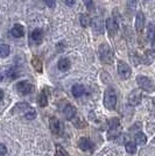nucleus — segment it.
Instances as JSON below:
<instances>
[{
	"instance_id": "nucleus-4",
	"label": "nucleus",
	"mask_w": 155,
	"mask_h": 156,
	"mask_svg": "<svg viewBox=\"0 0 155 156\" xmlns=\"http://www.w3.org/2000/svg\"><path fill=\"white\" fill-rule=\"evenodd\" d=\"M136 83L140 86V89L145 90L146 92H154L155 91V84L150 78L146 76H138L136 77Z\"/></svg>"
},
{
	"instance_id": "nucleus-20",
	"label": "nucleus",
	"mask_w": 155,
	"mask_h": 156,
	"mask_svg": "<svg viewBox=\"0 0 155 156\" xmlns=\"http://www.w3.org/2000/svg\"><path fill=\"white\" fill-rule=\"evenodd\" d=\"M79 23L82 27H89L92 23V19H90V16L86 14H81L79 15Z\"/></svg>"
},
{
	"instance_id": "nucleus-15",
	"label": "nucleus",
	"mask_w": 155,
	"mask_h": 156,
	"mask_svg": "<svg viewBox=\"0 0 155 156\" xmlns=\"http://www.w3.org/2000/svg\"><path fill=\"white\" fill-rule=\"evenodd\" d=\"M11 34H12V36L14 37H22L23 35H25V29H23V27L21 26V25H14L13 28L11 29Z\"/></svg>"
},
{
	"instance_id": "nucleus-30",
	"label": "nucleus",
	"mask_w": 155,
	"mask_h": 156,
	"mask_svg": "<svg viewBox=\"0 0 155 156\" xmlns=\"http://www.w3.org/2000/svg\"><path fill=\"white\" fill-rule=\"evenodd\" d=\"M45 2L49 8H55L56 7V0H45Z\"/></svg>"
},
{
	"instance_id": "nucleus-13",
	"label": "nucleus",
	"mask_w": 155,
	"mask_h": 156,
	"mask_svg": "<svg viewBox=\"0 0 155 156\" xmlns=\"http://www.w3.org/2000/svg\"><path fill=\"white\" fill-rule=\"evenodd\" d=\"M92 27L95 29V32L97 34H103L104 32V23H103V20L100 19L99 16H96L92 19Z\"/></svg>"
},
{
	"instance_id": "nucleus-33",
	"label": "nucleus",
	"mask_w": 155,
	"mask_h": 156,
	"mask_svg": "<svg viewBox=\"0 0 155 156\" xmlns=\"http://www.w3.org/2000/svg\"><path fill=\"white\" fill-rule=\"evenodd\" d=\"M153 106H154V108H155V98L153 99Z\"/></svg>"
},
{
	"instance_id": "nucleus-7",
	"label": "nucleus",
	"mask_w": 155,
	"mask_h": 156,
	"mask_svg": "<svg viewBox=\"0 0 155 156\" xmlns=\"http://www.w3.org/2000/svg\"><path fill=\"white\" fill-rule=\"evenodd\" d=\"M117 69H118V75L120 76V78H123V79H128V78L131 77L132 70H131V66H129L126 62L119 61Z\"/></svg>"
},
{
	"instance_id": "nucleus-23",
	"label": "nucleus",
	"mask_w": 155,
	"mask_h": 156,
	"mask_svg": "<svg viewBox=\"0 0 155 156\" xmlns=\"http://www.w3.org/2000/svg\"><path fill=\"white\" fill-rule=\"evenodd\" d=\"M119 126H120V121H119V119H117V118H112L109 120V133L111 132H114L117 128H119Z\"/></svg>"
},
{
	"instance_id": "nucleus-11",
	"label": "nucleus",
	"mask_w": 155,
	"mask_h": 156,
	"mask_svg": "<svg viewBox=\"0 0 155 156\" xmlns=\"http://www.w3.org/2000/svg\"><path fill=\"white\" fill-rule=\"evenodd\" d=\"M78 147L83 151H88V150L93 149V143L91 142V140H89L88 137H81L78 141Z\"/></svg>"
},
{
	"instance_id": "nucleus-29",
	"label": "nucleus",
	"mask_w": 155,
	"mask_h": 156,
	"mask_svg": "<svg viewBox=\"0 0 155 156\" xmlns=\"http://www.w3.org/2000/svg\"><path fill=\"white\" fill-rule=\"evenodd\" d=\"M83 2H84V5L89 11L93 9V0H83Z\"/></svg>"
},
{
	"instance_id": "nucleus-28",
	"label": "nucleus",
	"mask_w": 155,
	"mask_h": 156,
	"mask_svg": "<svg viewBox=\"0 0 155 156\" xmlns=\"http://www.w3.org/2000/svg\"><path fill=\"white\" fill-rule=\"evenodd\" d=\"M136 4H138V0H128V2H127V6H128L129 12H134V11H135Z\"/></svg>"
},
{
	"instance_id": "nucleus-32",
	"label": "nucleus",
	"mask_w": 155,
	"mask_h": 156,
	"mask_svg": "<svg viewBox=\"0 0 155 156\" xmlns=\"http://www.w3.org/2000/svg\"><path fill=\"white\" fill-rule=\"evenodd\" d=\"M65 5H68V6H72V5H75V0H64Z\"/></svg>"
},
{
	"instance_id": "nucleus-25",
	"label": "nucleus",
	"mask_w": 155,
	"mask_h": 156,
	"mask_svg": "<svg viewBox=\"0 0 155 156\" xmlns=\"http://www.w3.org/2000/svg\"><path fill=\"white\" fill-rule=\"evenodd\" d=\"M32 64L34 66V69L36 70V71L39 72H42V61L38 57V56H34L32 59Z\"/></svg>"
},
{
	"instance_id": "nucleus-35",
	"label": "nucleus",
	"mask_w": 155,
	"mask_h": 156,
	"mask_svg": "<svg viewBox=\"0 0 155 156\" xmlns=\"http://www.w3.org/2000/svg\"><path fill=\"white\" fill-rule=\"evenodd\" d=\"M147 1H148V0H147Z\"/></svg>"
},
{
	"instance_id": "nucleus-6",
	"label": "nucleus",
	"mask_w": 155,
	"mask_h": 156,
	"mask_svg": "<svg viewBox=\"0 0 155 156\" xmlns=\"http://www.w3.org/2000/svg\"><path fill=\"white\" fill-rule=\"evenodd\" d=\"M15 89L20 94L27 96V94H31L34 91V85L32 83H29L28 80H21L15 85Z\"/></svg>"
},
{
	"instance_id": "nucleus-31",
	"label": "nucleus",
	"mask_w": 155,
	"mask_h": 156,
	"mask_svg": "<svg viewBox=\"0 0 155 156\" xmlns=\"http://www.w3.org/2000/svg\"><path fill=\"white\" fill-rule=\"evenodd\" d=\"M0 149H1V153H0V154H1V156L6 155L7 149H6V147H5V144H4V143H1V144H0Z\"/></svg>"
},
{
	"instance_id": "nucleus-5",
	"label": "nucleus",
	"mask_w": 155,
	"mask_h": 156,
	"mask_svg": "<svg viewBox=\"0 0 155 156\" xmlns=\"http://www.w3.org/2000/svg\"><path fill=\"white\" fill-rule=\"evenodd\" d=\"M59 110L62 112V114L64 115L67 120H74L75 118H77V110L70 104V103H63V106L59 107Z\"/></svg>"
},
{
	"instance_id": "nucleus-19",
	"label": "nucleus",
	"mask_w": 155,
	"mask_h": 156,
	"mask_svg": "<svg viewBox=\"0 0 155 156\" xmlns=\"http://www.w3.org/2000/svg\"><path fill=\"white\" fill-rule=\"evenodd\" d=\"M134 140H135L136 144H139V146H145L147 143V137H146V135L142 132H138L136 133Z\"/></svg>"
},
{
	"instance_id": "nucleus-14",
	"label": "nucleus",
	"mask_w": 155,
	"mask_h": 156,
	"mask_svg": "<svg viewBox=\"0 0 155 156\" xmlns=\"http://www.w3.org/2000/svg\"><path fill=\"white\" fill-rule=\"evenodd\" d=\"M57 68L61 70V71H68L69 69L71 68V62H70V59L69 58H61L59 61H58V63H57Z\"/></svg>"
},
{
	"instance_id": "nucleus-16",
	"label": "nucleus",
	"mask_w": 155,
	"mask_h": 156,
	"mask_svg": "<svg viewBox=\"0 0 155 156\" xmlns=\"http://www.w3.org/2000/svg\"><path fill=\"white\" fill-rule=\"evenodd\" d=\"M71 92H72V96H74L75 98H79L84 94L85 87L81 84H76V85H74V86H72Z\"/></svg>"
},
{
	"instance_id": "nucleus-3",
	"label": "nucleus",
	"mask_w": 155,
	"mask_h": 156,
	"mask_svg": "<svg viewBox=\"0 0 155 156\" xmlns=\"http://www.w3.org/2000/svg\"><path fill=\"white\" fill-rule=\"evenodd\" d=\"M117 105V94L114 90L112 87L106 89V91L104 93V106L107 110H114Z\"/></svg>"
},
{
	"instance_id": "nucleus-1",
	"label": "nucleus",
	"mask_w": 155,
	"mask_h": 156,
	"mask_svg": "<svg viewBox=\"0 0 155 156\" xmlns=\"http://www.w3.org/2000/svg\"><path fill=\"white\" fill-rule=\"evenodd\" d=\"M12 113L13 114L18 113V114L22 115L27 120H33V119H35V117H36L35 110L29 104H27V103H19V104H16L14 106Z\"/></svg>"
},
{
	"instance_id": "nucleus-21",
	"label": "nucleus",
	"mask_w": 155,
	"mask_h": 156,
	"mask_svg": "<svg viewBox=\"0 0 155 156\" xmlns=\"http://www.w3.org/2000/svg\"><path fill=\"white\" fill-rule=\"evenodd\" d=\"M154 56L155 54L154 51H152V50H147V51L145 52V55H143V63L145 64H152L153 63V61H154Z\"/></svg>"
},
{
	"instance_id": "nucleus-22",
	"label": "nucleus",
	"mask_w": 155,
	"mask_h": 156,
	"mask_svg": "<svg viewBox=\"0 0 155 156\" xmlns=\"http://www.w3.org/2000/svg\"><path fill=\"white\" fill-rule=\"evenodd\" d=\"M147 39L150 43H154L155 42V25L150 23L147 29Z\"/></svg>"
},
{
	"instance_id": "nucleus-27",
	"label": "nucleus",
	"mask_w": 155,
	"mask_h": 156,
	"mask_svg": "<svg viewBox=\"0 0 155 156\" xmlns=\"http://www.w3.org/2000/svg\"><path fill=\"white\" fill-rule=\"evenodd\" d=\"M9 52H11L9 46H7V44H1L0 46V56L2 58H6L7 56L9 55Z\"/></svg>"
},
{
	"instance_id": "nucleus-2",
	"label": "nucleus",
	"mask_w": 155,
	"mask_h": 156,
	"mask_svg": "<svg viewBox=\"0 0 155 156\" xmlns=\"http://www.w3.org/2000/svg\"><path fill=\"white\" fill-rule=\"evenodd\" d=\"M98 52H99V57H100L102 62L106 63V64H111L113 62V51L107 43L100 44Z\"/></svg>"
},
{
	"instance_id": "nucleus-12",
	"label": "nucleus",
	"mask_w": 155,
	"mask_h": 156,
	"mask_svg": "<svg viewBox=\"0 0 155 156\" xmlns=\"http://www.w3.org/2000/svg\"><path fill=\"white\" fill-rule=\"evenodd\" d=\"M145 27V15L141 11L136 13L135 16V30L136 33H141Z\"/></svg>"
},
{
	"instance_id": "nucleus-9",
	"label": "nucleus",
	"mask_w": 155,
	"mask_h": 156,
	"mask_svg": "<svg viewBox=\"0 0 155 156\" xmlns=\"http://www.w3.org/2000/svg\"><path fill=\"white\" fill-rule=\"evenodd\" d=\"M106 29H107L110 36H114L118 33V29H119V26H118L116 20L112 19V18H109L106 20Z\"/></svg>"
},
{
	"instance_id": "nucleus-8",
	"label": "nucleus",
	"mask_w": 155,
	"mask_h": 156,
	"mask_svg": "<svg viewBox=\"0 0 155 156\" xmlns=\"http://www.w3.org/2000/svg\"><path fill=\"white\" fill-rule=\"evenodd\" d=\"M142 100V94L140 90H134L132 91L128 94V98H127V103L131 106H138V105L141 103Z\"/></svg>"
},
{
	"instance_id": "nucleus-24",
	"label": "nucleus",
	"mask_w": 155,
	"mask_h": 156,
	"mask_svg": "<svg viewBox=\"0 0 155 156\" xmlns=\"http://www.w3.org/2000/svg\"><path fill=\"white\" fill-rule=\"evenodd\" d=\"M125 149L128 154H135L136 153V143L132 141H127L125 143Z\"/></svg>"
},
{
	"instance_id": "nucleus-34",
	"label": "nucleus",
	"mask_w": 155,
	"mask_h": 156,
	"mask_svg": "<svg viewBox=\"0 0 155 156\" xmlns=\"http://www.w3.org/2000/svg\"><path fill=\"white\" fill-rule=\"evenodd\" d=\"M153 51H154V54H155V47H154V50H153Z\"/></svg>"
},
{
	"instance_id": "nucleus-18",
	"label": "nucleus",
	"mask_w": 155,
	"mask_h": 156,
	"mask_svg": "<svg viewBox=\"0 0 155 156\" xmlns=\"http://www.w3.org/2000/svg\"><path fill=\"white\" fill-rule=\"evenodd\" d=\"M38 103L41 107H45L48 105V94H47V90H42L40 93L39 98H38Z\"/></svg>"
},
{
	"instance_id": "nucleus-26",
	"label": "nucleus",
	"mask_w": 155,
	"mask_h": 156,
	"mask_svg": "<svg viewBox=\"0 0 155 156\" xmlns=\"http://www.w3.org/2000/svg\"><path fill=\"white\" fill-rule=\"evenodd\" d=\"M6 76L8 79H11V80H13L15 78L19 76V71L15 69V68H9V69H7L6 70Z\"/></svg>"
},
{
	"instance_id": "nucleus-17",
	"label": "nucleus",
	"mask_w": 155,
	"mask_h": 156,
	"mask_svg": "<svg viewBox=\"0 0 155 156\" xmlns=\"http://www.w3.org/2000/svg\"><path fill=\"white\" fill-rule=\"evenodd\" d=\"M32 40L35 43H38V44L41 43L42 40H43V32H42V29H40V28L34 29L32 33Z\"/></svg>"
},
{
	"instance_id": "nucleus-10",
	"label": "nucleus",
	"mask_w": 155,
	"mask_h": 156,
	"mask_svg": "<svg viewBox=\"0 0 155 156\" xmlns=\"http://www.w3.org/2000/svg\"><path fill=\"white\" fill-rule=\"evenodd\" d=\"M49 127H50V130L54 134H59L61 130H62L61 121L56 117H50V119H49Z\"/></svg>"
}]
</instances>
